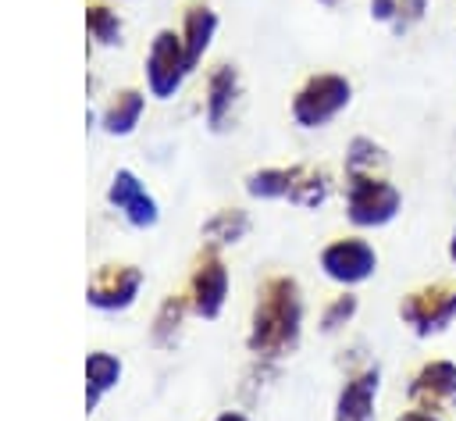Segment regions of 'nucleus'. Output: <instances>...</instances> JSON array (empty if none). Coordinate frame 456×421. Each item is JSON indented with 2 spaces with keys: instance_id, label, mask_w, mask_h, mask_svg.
<instances>
[{
  "instance_id": "25",
  "label": "nucleus",
  "mask_w": 456,
  "mask_h": 421,
  "mask_svg": "<svg viewBox=\"0 0 456 421\" xmlns=\"http://www.w3.org/2000/svg\"><path fill=\"white\" fill-rule=\"evenodd\" d=\"M395 421H442L435 410H420V407H410V410H403Z\"/></svg>"
},
{
  "instance_id": "18",
  "label": "nucleus",
  "mask_w": 456,
  "mask_h": 421,
  "mask_svg": "<svg viewBox=\"0 0 456 421\" xmlns=\"http://www.w3.org/2000/svg\"><path fill=\"white\" fill-rule=\"evenodd\" d=\"M346 175H385L388 150L370 136H353L346 143Z\"/></svg>"
},
{
  "instance_id": "19",
  "label": "nucleus",
  "mask_w": 456,
  "mask_h": 421,
  "mask_svg": "<svg viewBox=\"0 0 456 421\" xmlns=\"http://www.w3.org/2000/svg\"><path fill=\"white\" fill-rule=\"evenodd\" d=\"M331 193V175L324 168H299V178H296V189H292V203L296 207H321Z\"/></svg>"
},
{
  "instance_id": "11",
  "label": "nucleus",
  "mask_w": 456,
  "mask_h": 421,
  "mask_svg": "<svg viewBox=\"0 0 456 421\" xmlns=\"http://www.w3.org/2000/svg\"><path fill=\"white\" fill-rule=\"evenodd\" d=\"M107 203L118 207V210L128 218V225H135V228H153L157 218H160L157 200L146 193V186L139 182V175L128 171V168H121V171L110 178V186H107Z\"/></svg>"
},
{
  "instance_id": "7",
  "label": "nucleus",
  "mask_w": 456,
  "mask_h": 421,
  "mask_svg": "<svg viewBox=\"0 0 456 421\" xmlns=\"http://www.w3.org/2000/svg\"><path fill=\"white\" fill-rule=\"evenodd\" d=\"M228 293H232L228 264L221 260L217 246H207V250L200 253V260H196L192 275H189V307H192L200 318L214 321V318L224 310Z\"/></svg>"
},
{
  "instance_id": "6",
  "label": "nucleus",
  "mask_w": 456,
  "mask_h": 421,
  "mask_svg": "<svg viewBox=\"0 0 456 421\" xmlns=\"http://www.w3.org/2000/svg\"><path fill=\"white\" fill-rule=\"evenodd\" d=\"M185 75H189V61H185L182 32L160 29L150 43V54H146V89H150V96L171 100L182 89Z\"/></svg>"
},
{
  "instance_id": "23",
  "label": "nucleus",
  "mask_w": 456,
  "mask_h": 421,
  "mask_svg": "<svg viewBox=\"0 0 456 421\" xmlns=\"http://www.w3.org/2000/svg\"><path fill=\"white\" fill-rule=\"evenodd\" d=\"M431 11V0H399V11H395V21H392V32L395 36H406L413 25H420Z\"/></svg>"
},
{
  "instance_id": "4",
  "label": "nucleus",
  "mask_w": 456,
  "mask_h": 421,
  "mask_svg": "<svg viewBox=\"0 0 456 421\" xmlns=\"http://www.w3.org/2000/svg\"><path fill=\"white\" fill-rule=\"evenodd\" d=\"M399 318H403V325H410L413 335H420V339L442 335V332L456 321V285L431 282V285H424V289L406 293L403 303H399Z\"/></svg>"
},
{
  "instance_id": "5",
  "label": "nucleus",
  "mask_w": 456,
  "mask_h": 421,
  "mask_svg": "<svg viewBox=\"0 0 456 421\" xmlns=\"http://www.w3.org/2000/svg\"><path fill=\"white\" fill-rule=\"evenodd\" d=\"M317 264H321V271L335 285L353 289V285H363V282L374 278V271H378V250L363 235H342V239H331L321 250Z\"/></svg>"
},
{
  "instance_id": "12",
  "label": "nucleus",
  "mask_w": 456,
  "mask_h": 421,
  "mask_svg": "<svg viewBox=\"0 0 456 421\" xmlns=\"http://www.w3.org/2000/svg\"><path fill=\"white\" fill-rule=\"evenodd\" d=\"M235 100H239V71L232 64H217L207 75V96H203V114L214 132H221L228 125Z\"/></svg>"
},
{
  "instance_id": "2",
  "label": "nucleus",
  "mask_w": 456,
  "mask_h": 421,
  "mask_svg": "<svg viewBox=\"0 0 456 421\" xmlns=\"http://www.w3.org/2000/svg\"><path fill=\"white\" fill-rule=\"evenodd\" d=\"M353 103V82L338 71H317L292 93V121L299 128H324Z\"/></svg>"
},
{
  "instance_id": "1",
  "label": "nucleus",
  "mask_w": 456,
  "mask_h": 421,
  "mask_svg": "<svg viewBox=\"0 0 456 421\" xmlns=\"http://www.w3.org/2000/svg\"><path fill=\"white\" fill-rule=\"evenodd\" d=\"M303 332V289L289 275H274L256 289L246 346L260 360H278L299 346Z\"/></svg>"
},
{
  "instance_id": "20",
  "label": "nucleus",
  "mask_w": 456,
  "mask_h": 421,
  "mask_svg": "<svg viewBox=\"0 0 456 421\" xmlns=\"http://www.w3.org/2000/svg\"><path fill=\"white\" fill-rule=\"evenodd\" d=\"M185 310H189L185 296H167L157 307V318H153V343L157 346H175V339L182 332V321H185Z\"/></svg>"
},
{
  "instance_id": "27",
  "label": "nucleus",
  "mask_w": 456,
  "mask_h": 421,
  "mask_svg": "<svg viewBox=\"0 0 456 421\" xmlns=\"http://www.w3.org/2000/svg\"><path fill=\"white\" fill-rule=\"evenodd\" d=\"M445 253H449V264L456 268V225H452V235H449V246H445Z\"/></svg>"
},
{
  "instance_id": "24",
  "label": "nucleus",
  "mask_w": 456,
  "mask_h": 421,
  "mask_svg": "<svg viewBox=\"0 0 456 421\" xmlns=\"http://www.w3.org/2000/svg\"><path fill=\"white\" fill-rule=\"evenodd\" d=\"M395 11H399V0H370V18L381 25H392Z\"/></svg>"
},
{
  "instance_id": "26",
  "label": "nucleus",
  "mask_w": 456,
  "mask_h": 421,
  "mask_svg": "<svg viewBox=\"0 0 456 421\" xmlns=\"http://www.w3.org/2000/svg\"><path fill=\"white\" fill-rule=\"evenodd\" d=\"M214 421H249V417H246L242 410H224V414H217Z\"/></svg>"
},
{
  "instance_id": "8",
  "label": "nucleus",
  "mask_w": 456,
  "mask_h": 421,
  "mask_svg": "<svg viewBox=\"0 0 456 421\" xmlns=\"http://www.w3.org/2000/svg\"><path fill=\"white\" fill-rule=\"evenodd\" d=\"M406 400L410 407L435 410V414L452 410L456 407V360H445V357L424 360L406 385Z\"/></svg>"
},
{
  "instance_id": "9",
  "label": "nucleus",
  "mask_w": 456,
  "mask_h": 421,
  "mask_svg": "<svg viewBox=\"0 0 456 421\" xmlns=\"http://www.w3.org/2000/svg\"><path fill=\"white\" fill-rule=\"evenodd\" d=\"M378 392H381V367L367 364L360 371H353L338 396H335V414L331 421H374L378 414Z\"/></svg>"
},
{
  "instance_id": "28",
  "label": "nucleus",
  "mask_w": 456,
  "mask_h": 421,
  "mask_svg": "<svg viewBox=\"0 0 456 421\" xmlns=\"http://www.w3.org/2000/svg\"><path fill=\"white\" fill-rule=\"evenodd\" d=\"M317 4H324V7H338L342 0H317Z\"/></svg>"
},
{
  "instance_id": "22",
  "label": "nucleus",
  "mask_w": 456,
  "mask_h": 421,
  "mask_svg": "<svg viewBox=\"0 0 456 421\" xmlns=\"http://www.w3.org/2000/svg\"><path fill=\"white\" fill-rule=\"evenodd\" d=\"M86 29H89V36H93L96 43H103V46L121 43V18H118V11L103 7V4H96V7L86 11Z\"/></svg>"
},
{
  "instance_id": "21",
  "label": "nucleus",
  "mask_w": 456,
  "mask_h": 421,
  "mask_svg": "<svg viewBox=\"0 0 456 421\" xmlns=\"http://www.w3.org/2000/svg\"><path fill=\"white\" fill-rule=\"evenodd\" d=\"M356 310H360V300H356V293H349V289H342L324 310H321V332L324 335H335V332H342L353 318H356Z\"/></svg>"
},
{
  "instance_id": "17",
  "label": "nucleus",
  "mask_w": 456,
  "mask_h": 421,
  "mask_svg": "<svg viewBox=\"0 0 456 421\" xmlns=\"http://www.w3.org/2000/svg\"><path fill=\"white\" fill-rule=\"evenodd\" d=\"M142 111H146V96H142L139 89H121V93H114V100H110L107 111H103V132H110V136H128V132H135Z\"/></svg>"
},
{
  "instance_id": "10",
  "label": "nucleus",
  "mask_w": 456,
  "mask_h": 421,
  "mask_svg": "<svg viewBox=\"0 0 456 421\" xmlns=\"http://www.w3.org/2000/svg\"><path fill=\"white\" fill-rule=\"evenodd\" d=\"M139 285H142V271L132 268V264H103L89 289H86V300L100 310H125L132 307V300L139 296Z\"/></svg>"
},
{
  "instance_id": "16",
  "label": "nucleus",
  "mask_w": 456,
  "mask_h": 421,
  "mask_svg": "<svg viewBox=\"0 0 456 421\" xmlns=\"http://www.w3.org/2000/svg\"><path fill=\"white\" fill-rule=\"evenodd\" d=\"M200 232H203L207 246H235V243H242L246 232H249V214H246L242 207H221V210H214V214L203 221Z\"/></svg>"
},
{
  "instance_id": "15",
  "label": "nucleus",
  "mask_w": 456,
  "mask_h": 421,
  "mask_svg": "<svg viewBox=\"0 0 456 421\" xmlns=\"http://www.w3.org/2000/svg\"><path fill=\"white\" fill-rule=\"evenodd\" d=\"M118 382H121V360L103 350L89 353L86 357V410H96L100 396L110 392Z\"/></svg>"
},
{
  "instance_id": "3",
  "label": "nucleus",
  "mask_w": 456,
  "mask_h": 421,
  "mask_svg": "<svg viewBox=\"0 0 456 421\" xmlns=\"http://www.w3.org/2000/svg\"><path fill=\"white\" fill-rule=\"evenodd\" d=\"M403 210V193L385 175H346V218L356 228H385Z\"/></svg>"
},
{
  "instance_id": "14",
  "label": "nucleus",
  "mask_w": 456,
  "mask_h": 421,
  "mask_svg": "<svg viewBox=\"0 0 456 421\" xmlns=\"http://www.w3.org/2000/svg\"><path fill=\"white\" fill-rule=\"evenodd\" d=\"M303 164H289V168H256L246 175V193L253 200H289L296 189Z\"/></svg>"
},
{
  "instance_id": "13",
  "label": "nucleus",
  "mask_w": 456,
  "mask_h": 421,
  "mask_svg": "<svg viewBox=\"0 0 456 421\" xmlns=\"http://www.w3.org/2000/svg\"><path fill=\"white\" fill-rule=\"evenodd\" d=\"M214 32H217V11L207 7V4H192L182 18V46H185V61H189V71L203 61V54L210 50L214 43Z\"/></svg>"
}]
</instances>
